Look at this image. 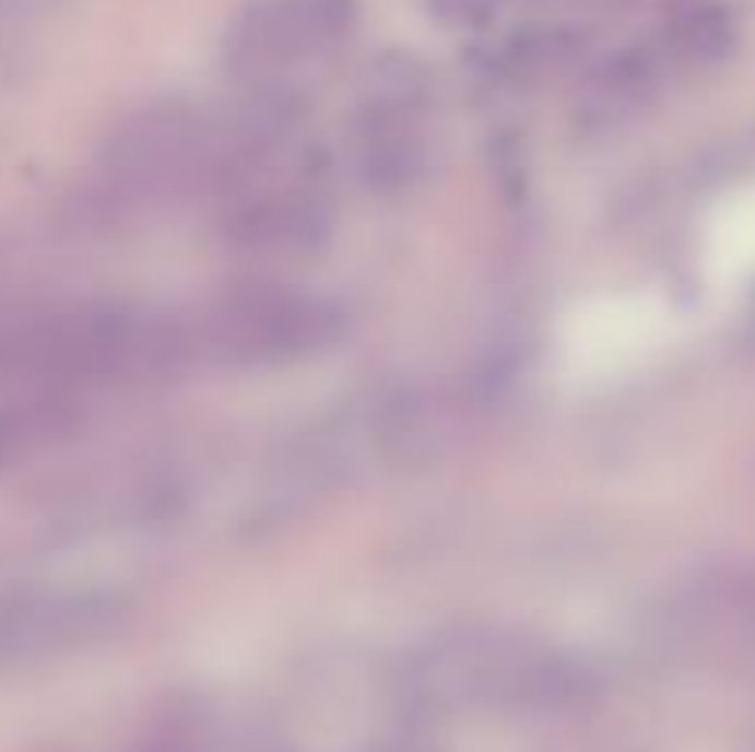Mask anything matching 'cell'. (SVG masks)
<instances>
[{"mask_svg": "<svg viewBox=\"0 0 755 752\" xmlns=\"http://www.w3.org/2000/svg\"><path fill=\"white\" fill-rule=\"evenodd\" d=\"M671 67L656 52L652 42L620 48L590 67L582 78V115L598 126L627 122L645 107L660 101L663 85L671 82Z\"/></svg>", "mask_w": 755, "mask_h": 752, "instance_id": "52a82bcc", "label": "cell"}, {"mask_svg": "<svg viewBox=\"0 0 755 752\" xmlns=\"http://www.w3.org/2000/svg\"><path fill=\"white\" fill-rule=\"evenodd\" d=\"M133 606L118 590H48L0 609V657L42 660L118 638Z\"/></svg>", "mask_w": 755, "mask_h": 752, "instance_id": "5b68a950", "label": "cell"}, {"mask_svg": "<svg viewBox=\"0 0 755 752\" xmlns=\"http://www.w3.org/2000/svg\"><path fill=\"white\" fill-rule=\"evenodd\" d=\"M228 163L225 118L181 101H158L126 115L96 155V200L107 214L214 192Z\"/></svg>", "mask_w": 755, "mask_h": 752, "instance_id": "6da1fadb", "label": "cell"}, {"mask_svg": "<svg viewBox=\"0 0 755 752\" xmlns=\"http://www.w3.org/2000/svg\"><path fill=\"white\" fill-rule=\"evenodd\" d=\"M343 318L328 295L295 284H240L200 306L192 321H181L188 365L284 369L321 359L343 340Z\"/></svg>", "mask_w": 755, "mask_h": 752, "instance_id": "7a4b0ae2", "label": "cell"}, {"mask_svg": "<svg viewBox=\"0 0 755 752\" xmlns=\"http://www.w3.org/2000/svg\"><path fill=\"white\" fill-rule=\"evenodd\" d=\"M357 0H251L225 30V71L251 93H292L351 48Z\"/></svg>", "mask_w": 755, "mask_h": 752, "instance_id": "3957f363", "label": "cell"}, {"mask_svg": "<svg viewBox=\"0 0 755 752\" xmlns=\"http://www.w3.org/2000/svg\"><path fill=\"white\" fill-rule=\"evenodd\" d=\"M505 0H428V12L450 30H480L502 15Z\"/></svg>", "mask_w": 755, "mask_h": 752, "instance_id": "9c48e42d", "label": "cell"}, {"mask_svg": "<svg viewBox=\"0 0 755 752\" xmlns=\"http://www.w3.org/2000/svg\"><path fill=\"white\" fill-rule=\"evenodd\" d=\"M586 45V30L579 26H531L512 34L509 42L502 45V67L516 78H545V74H561L564 67H571L575 59H582Z\"/></svg>", "mask_w": 755, "mask_h": 752, "instance_id": "ba28073f", "label": "cell"}, {"mask_svg": "<svg viewBox=\"0 0 755 752\" xmlns=\"http://www.w3.org/2000/svg\"><path fill=\"white\" fill-rule=\"evenodd\" d=\"M435 93L421 59L384 56L373 63L351 118V163L357 177L384 196L410 192L435 160Z\"/></svg>", "mask_w": 755, "mask_h": 752, "instance_id": "277c9868", "label": "cell"}, {"mask_svg": "<svg viewBox=\"0 0 755 752\" xmlns=\"http://www.w3.org/2000/svg\"><path fill=\"white\" fill-rule=\"evenodd\" d=\"M649 42L671 74H700L738 52L741 23L727 0H668Z\"/></svg>", "mask_w": 755, "mask_h": 752, "instance_id": "8992f818", "label": "cell"}]
</instances>
